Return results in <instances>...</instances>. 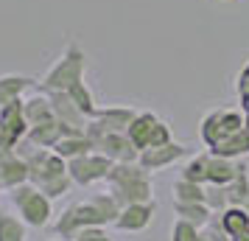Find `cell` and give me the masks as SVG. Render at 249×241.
I'll use <instances>...</instances> for the list:
<instances>
[{"instance_id":"obj_1","label":"cell","mask_w":249,"mask_h":241,"mask_svg":"<svg viewBox=\"0 0 249 241\" xmlns=\"http://www.w3.org/2000/svg\"><path fill=\"white\" fill-rule=\"evenodd\" d=\"M109 191L121 205H135V202H154V188H151V171H146L140 163H115L109 177Z\"/></svg>"},{"instance_id":"obj_34","label":"cell","mask_w":249,"mask_h":241,"mask_svg":"<svg viewBox=\"0 0 249 241\" xmlns=\"http://www.w3.org/2000/svg\"><path fill=\"white\" fill-rule=\"evenodd\" d=\"M0 191H6V185H3V174H0Z\"/></svg>"},{"instance_id":"obj_23","label":"cell","mask_w":249,"mask_h":241,"mask_svg":"<svg viewBox=\"0 0 249 241\" xmlns=\"http://www.w3.org/2000/svg\"><path fill=\"white\" fill-rule=\"evenodd\" d=\"M68 93H70V98L76 101V107H79L87 118H95V115H98L101 107L95 104V95H92V90H90V84H87V81H76Z\"/></svg>"},{"instance_id":"obj_30","label":"cell","mask_w":249,"mask_h":241,"mask_svg":"<svg viewBox=\"0 0 249 241\" xmlns=\"http://www.w3.org/2000/svg\"><path fill=\"white\" fill-rule=\"evenodd\" d=\"M73 241H112V239L104 233V227H84Z\"/></svg>"},{"instance_id":"obj_31","label":"cell","mask_w":249,"mask_h":241,"mask_svg":"<svg viewBox=\"0 0 249 241\" xmlns=\"http://www.w3.org/2000/svg\"><path fill=\"white\" fill-rule=\"evenodd\" d=\"M247 90H249V62L238 73V93H247Z\"/></svg>"},{"instance_id":"obj_6","label":"cell","mask_w":249,"mask_h":241,"mask_svg":"<svg viewBox=\"0 0 249 241\" xmlns=\"http://www.w3.org/2000/svg\"><path fill=\"white\" fill-rule=\"evenodd\" d=\"M68 174V160L59 157L53 149H39L34 157H28V183L36 188L48 185L51 180H59Z\"/></svg>"},{"instance_id":"obj_7","label":"cell","mask_w":249,"mask_h":241,"mask_svg":"<svg viewBox=\"0 0 249 241\" xmlns=\"http://www.w3.org/2000/svg\"><path fill=\"white\" fill-rule=\"evenodd\" d=\"M0 127H3V143L6 149H14L20 140L28 135V121H25V112H23V98L6 104L0 110Z\"/></svg>"},{"instance_id":"obj_21","label":"cell","mask_w":249,"mask_h":241,"mask_svg":"<svg viewBox=\"0 0 249 241\" xmlns=\"http://www.w3.org/2000/svg\"><path fill=\"white\" fill-rule=\"evenodd\" d=\"M221 224H224L227 236L232 239V236H238V233H244V230H249V213L244 205H230L221 210Z\"/></svg>"},{"instance_id":"obj_3","label":"cell","mask_w":249,"mask_h":241,"mask_svg":"<svg viewBox=\"0 0 249 241\" xmlns=\"http://www.w3.org/2000/svg\"><path fill=\"white\" fill-rule=\"evenodd\" d=\"M9 194V202L12 207L17 210V216L23 219L28 227H48L51 224V216H53V199L45 196L34 183H23L12 188V191H6Z\"/></svg>"},{"instance_id":"obj_8","label":"cell","mask_w":249,"mask_h":241,"mask_svg":"<svg viewBox=\"0 0 249 241\" xmlns=\"http://www.w3.org/2000/svg\"><path fill=\"white\" fill-rule=\"evenodd\" d=\"M185 154H188V146H182V143H177V140H171V143H165V146L143 149L140 151V157H137V163H140L146 171L154 174V171H162V168L174 166V163H179Z\"/></svg>"},{"instance_id":"obj_14","label":"cell","mask_w":249,"mask_h":241,"mask_svg":"<svg viewBox=\"0 0 249 241\" xmlns=\"http://www.w3.org/2000/svg\"><path fill=\"white\" fill-rule=\"evenodd\" d=\"M23 112H25L28 127H39V124H48V121H53V118H56V115H53V107H51V98H48L45 90H39V93H34V95L23 98Z\"/></svg>"},{"instance_id":"obj_13","label":"cell","mask_w":249,"mask_h":241,"mask_svg":"<svg viewBox=\"0 0 249 241\" xmlns=\"http://www.w3.org/2000/svg\"><path fill=\"white\" fill-rule=\"evenodd\" d=\"M39 81L34 76H25V73H6V76H0V110L6 107V104L17 101V98H23L25 93L36 87Z\"/></svg>"},{"instance_id":"obj_19","label":"cell","mask_w":249,"mask_h":241,"mask_svg":"<svg viewBox=\"0 0 249 241\" xmlns=\"http://www.w3.org/2000/svg\"><path fill=\"white\" fill-rule=\"evenodd\" d=\"M174 213H177V219H185V222L196 224L199 230L213 216V210L207 207V202H174Z\"/></svg>"},{"instance_id":"obj_2","label":"cell","mask_w":249,"mask_h":241,"mask_svg":"<svg viewBox=\"0 0 249 241\" xmlns=\"http://www.w3.org/2000/svg\"><path fill=\"white\" fill-rule=\"evenodd\" d=\"M87 73V54L76 39H68V45L62 51V56L51 65L45 76L39 79V90H70L76 81H84Z\"/></svg>"},{"instance_id":"obj_36","label":"cell","mask_w":249,"mask_h":241,"mask_svg":"<svg viewBox=\"0 0 249 241\" xmlns=\"http://www.w3.org/2000/svg\"><path fill=\"white\" fill-rule=\"evenodd\" d=\"M247 168H249V163H247Z\"/></svg>"},{"instance_id":"obj_17","label":"cell","mask_w":249,"mask_h":241,"mask_svg":"<svg viewBox=\"0 0 249 241\" xmlns=\"http://www.w3.org/2000/svg\"><path fill=\"white\" fill-rule=\"evenodd\" d=\"M53 151H56L59 157H65V160H76L81 154L95 151V146H92V140L87 138V132H76V135H65V138L53 146Z\"/></svg>"},{"instance_id":"obj_12","label":"cell","mask_w":249,"mask_h":241,"mask_svg":"<svg viewBox=\"0 0 249 241\" xmlns=\"http://www.w3.org/2000/svg\"><path fill=\"white\" fill-rule=\"evenodd\" d=\"M0 174H3L6 191H12L17 185L28 183V163H25L14 149H3L0 151Z\"/></svg>"},{"instance_id":"obj_27","label":"cell","mask_w":249,"mask_h":241,"mask_svg":"<svg viewBox=\"0 0 249 241\" xmlns=\"http://www.w3.org/2000/svg\"><path fill=\"white\" fill-rule=\"evenodd\" d=\"M204 202H207L210 210L221 213L224 207L232 205V202H230V188H227V185H207V188H204Z\"/></svg>"},{"instance_id":"obj_28","label":"cell","mask_w":249,"mask_h":241,"mask_svg":"<svg viewBox=\"0 0 249 241\" xmlns=\"http://www.w3.org/2000/svg\"><path fill=\"white\" fill-rule=\"evenodd\" d=\"M199 233H202V230L196 227V224L185 222V219H177V224H174V230H171V239L174 241H196Z\"/></svg>"},{"instance_id":"obj_4","label":"cell","mask_w":249,"mask_h":241,"mask_svg":"<svg viewBox=\"0 0 249 241\" xmlns=\"http://www.w3.org/2000/svg\"><path fill=\"white\" fill-rule=\"evenodd\" d=\"M244 127H247V115L244 112H238V110H213L210 115H204L199 132H202V140L207 146V151H213L221 140L241 132Z\"/></svg>"},{"instance_id":"obj_5","label":"cell","mask_w":249,"mask_h":241,"mask_svg":"<svg viewBox=\"0 0 249 241\" xmlns=\"http://www.w3.org/2000/svg\"><path fill=\"white\" fill-rule=\"evenodd\" d=\"M112 166L115 163L109 160L107 154L90 151V154H81V157H76V160H68V174H70V180H73V185L87 188V185H92V183L107 180L109 171H112Z\"/></svg>"},{"instance_id":"obj_15","label":"cell","mask_w":249,"mask_h":241,"mask_svg":"<svg viewBox=\"0 0 249 241\" xmlns=\"http://www.w3.org/2000/svg\"><path fill=\"white\" fill-rule=\"evenodd\" d=\"M157 115L148 112V110H143V112L135 115V121H132V127L126 129V135H129V140L135 143L137 151L148 149V140H151V132H154V127H157Z\"/></svg>"},{"instance_id":"obj_22","label":"cell","mask_w":249,"mask_h":241,"mask_svg":"<svg viewBox=\"0 0 249 241\" xmlns=\"http://www.w3.org/2000/svg\"><path fill=\"white\" fill-rule=\"evenodd\" d=\"M28 224L9 210H0V241H25Z\"/></svg>"},{"instance_id":"obj_24","label":"cell","mask_w":249,"mask_h":241,"mask_svg":"<svg viewBox=\"0 0 249 241\" xmlns=\"http://www.w3.org/2000/svg\"><path fill=\"white\" fill-rule=\"evenodd\" d=\"M179 177L191 180V183L207 185V180H210V151H204V154H196L193 160H188V166L182 168Z\"/></svg>"},{"instance_id":"obj_11","label":"cell","mask_w":249,"mask_h":241,"mask_svg":"<svg viewBox=\"0 0 249 241\" xmlns=\"http://www.w3.org/2000/svg\"><path fill=\"white\" fill-rule=\"evenodd\" d=\"M48 98H51V107H53V115H56L59 124H68V127H76V129L87 127L90 118L76 107V101L70 98L68 90H51L48 93Z\"/></svg>"},{"instance_id":"obj_33","label":"cell","mask_w":249,"mask_h":241,"mask_svg":"<svg viewBox=\"0 0 249 241\" xmlns=\"http://www.w3.org/2000/svg\"><path fill=\"white\" fill-rule=\"evenodd\" d=\"M6 149V143H3V127H0V151Z\"/></svg>"},{"instance_id":"obj_35","label":"cell","mask_w":249,"mask_h":241,"mask_svg":"<svg viewBox=\"0 0 249 241\" xmlns=\"http://www.w3.org/2000/svg\"><path fill=\"white\" fill-rule=\"evenodd\" d=\"M244 207H247V213H249V194H247V202H244Z\"/></svg>"},{"instance_id":"obj_9","label":"cell","mask_w":249,"mask_h":241,"mask_svg":"<svg viewBox=\"0 0 249 241\" xmlns=\"http://www.w3.org/2000/svg\"><path fill=\"white\" fill-rule=\"evenodd\" d=\"M95 151L107 154L112 163H137V157H140V151L135 149V143L129 140L126 132H107L95 143Z\"/></svg>"},{"instance_id":"obj_26","label":"cell","mask_w":249,"mask_h":241,"mask_svg":"<svg viewBox=\"0 0 249 241\" xmlns=\"http://www.w3.org/2000/svg\"><path fill=\"white\" fill-rule=\"evenodd\" d=\"M204 188L207 185L191 183V180L179 177L174 183V202H204Z\"/></svg>"},{"instance_id":"obj_18","label":"cell","mask_w":249,"mask_h":241,"mask_svg":"<svg viewBox=\"0 0 249 241\" xmlns=\"http://www.w3.org/2000/svg\"><path fill=\"white\" fill-rule=\"evenodd\" d=\"M25 138L31 140L34 146H39V149H53V146H56L59 140L65 138V132H62V124H59L56 118H53V121H48V124L31 127Z\"/></svg>"},{"instance_id":"obj_25","label":"cell","mask_w":249,"mask_h":241,"mask_svg":"<svg viewBox=\"0 0 249 241\" xmlns=\"http://www.w3.org/2000/svg\"><path fill=\"white\" fill-rule=\"evenodd\" d=\"M53 230H56V236H59L62 241H73V239L81 233V224H79V219H76V210H73V205L65 207V210L59 213Z\"/></svg>"},{"instance_id":"obj_29","label":"cell","mask_w":249,"mask_h":241,"mask_svg":"<svg viewBox=\"0 0 249 241\" xmlns=\"http://www.w3.org/2000/svg\"><path fill=\"white\" fill-rule=\"evenodd\" d=\"M171 140H174L171 127L165 124V121H157V127H154V132H151V140H148V149H154V146H165V143H171Z\"/></svg>"},{"instance_id":"obj_20","label":"cell","mask_w":249,"mask_h":241,"mask_svg":"<svg viewBox=\"0 0 249 241\" xmlns=\"http://www.w3.org/2000/svg\"><path fill=\"white\" fill-rule=\"evenodd\" d=\"M213 154H224V157H232V160H241L249 154V127H244L241 132L230 135L227 140H221L213 149Z\"/></svg>"},{"instance_id":"obj_32","label":"cell","mask_w":249,"mask_h":241,"mask_svg":"<svg viewBox=\"0 0 249 241\" xmlns=\"http://www.w3.org/2000/svg\"><path fill=\"white\" fill-rule=\"evenodd\" d=\"M230 241H249V230H244V233H238V236H232Z\"/></svg>"},{"instance_id":"obj_16","label":"cell","mask_w":249,"mask_h":241,"mask_svg":"<svg viewBox=\"0 0 249 241\" xmlns=\"http://www.w3.org/2000/svg\"><path fill=\"white\" fill-rule=\"evenodd\" d=\"M238 171H241V160L210 151V180H207V185H230Z\"/></svg>"},{"instance_id":"obj_10","label":"cell","mask_w":249,"mask_h":241,"mask_svg":"<svg viewBox=\"0 0 249 241\" xmlns=\"http://www.w3.org/2000/svg\"><path fill=\"white\" fill-rule=\"evenodd\" d=\"M157 213L154 202H135V205H124L121 207V216L115 219V227L124 230V233H140L151 224V219Z\"/></svg>"}]
</instances>
